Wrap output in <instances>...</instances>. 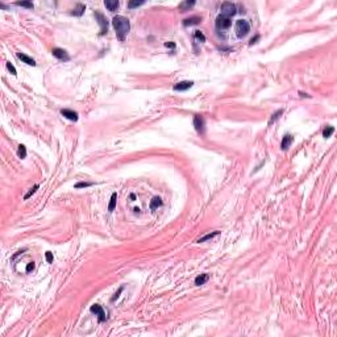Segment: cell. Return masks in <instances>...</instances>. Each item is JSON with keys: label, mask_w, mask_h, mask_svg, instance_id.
Returning <instances> with one entry per match:
<instances>
[{"label": "cell", "mask_w": 337, "mask_h": 337, "mask_svg": "<svg viewBox=\"0 0 337 337\" xmlns=\"http://www.w3.org/2000/svg\"><path fill=\"white\" fill-rule=\"evenodd\" d=\"M90 311L92 312V314H95L98 315V320H99V323H104L107 319V316H106V312H104V310L102 308V306L100 304H92L90 307Z\"/></svg>", "instance_id": "8992f818"}, {"label": "cell", "mask_w": 337, "mask_h": 337, "mask_svg": "<svg viewBox=\"0 0 337 337\" xmlns=\"http://www.w3.org/2000/svg\"><path fill=\"white\" fill-rule=\"evenodd\" d=\"M299 95L302 96V98H311V95H308V94H304V92H302V91H299Z\"/></svg>", "instance_id": "d590c367"}, {"label": "cell", "mask_w": 337, "mask_h": 337, "mask_svg": "<svg viewBox=\"0 0 337 337\" xmlns=\"http://www.w3.org/2000/svg\"><path fill=\"white\" fill-rule=\"evenodd\" d=\"M53 56L56 57L57 59H59V61H63V62H67V61H70V56H69V53L65 50V49H61V48H54L53 50Z\"/></svg>", "instance_id": "52a82bcc"}, {"label": "cell", "mask_w": 337, "mask_h": 337, "mask_svg": "<svg viewBox=\"0 0 337 337\" xmlns=\"http://www.w3.org/2000/svg\"><path fill=\"white\" fill-rule=\"evenodd\" d=\"M249 32H250V25L246 20H239V21L236 23V34L240 38L245 37Z\"/></svg>", "instance_id": "7a4b0ae2"}, {"label": "cell", "mask_w": 337, "mask_h": 337, "mask_svg": "<svg viewBox=\"0 0 337 337\" xmlns=\"http://www.w3.org/2000/svg\"><path fill=\"white\" fill-rule=\"evenodd\" d=\"M116 202H117V194H116V192H113L112 196H111L110 204H108V211H110V212H112L113 210H115V207H116Z\"/></svg>", "instance_id": "d6986e66"}, {"label": "cell", "mask_w": 337, "mask_h": 337, "mask_svg": "<svg viewBox=\"0 0 337 337\" xmlns=\"http://www.w3.org/2000/svg\"><path fill=\"white\" fill-rule=\"evenodd\" d=\"M192 86H194V82H191V81H183V82H179V83H177L174 84V91H187L188 88H191Z\"/></svg>", "instance_id": "9c48e42d"}, {"label": "cell", "mask_w": 337, "mask_h": 337, "mask_svg": "<svg viewBox=\"0 0 337 337\" xmlns=\"http://www.w3.org/2000/svg\"><path fill=\"white\" fill-rule=\"evenodd\" d=\"M24 252H25V249H24V250H20V252H17V253H16V254H15V256L12 257V260H15V258H16V257H19L20 254H23V253H24Z\"/></svg>", "instance_id": "e575fe53"}, {"label": "cell", "mask_w": 337, "mask_h": 337, "mask_svg": "<svg viewBox=\"0 0 337 337\" xmlns=\"http://www.w3.org/2000/svg\"><path fill=\"white\" fill-rule=\"evenodd\" d=\"M104 6H106V8L108 9V11H116V8L119 7V2L117 0H113V2H110V0H107V2H104Z\"/></svg>", "instance_id": "e0dca14e"}, {"label": "cell", "mask_w": 337, "mask_h": 337, "mask_svg": "<svg viewBox=\"0 0 337 337\" xmlns=\"http://www.w3.org/2000/svg\"><path fill=\"white\" fill-rule=\"evenodd\" d=\"M219 233H220L219 231H215V232H212V233H208V235H206V236H203L202 239H199L196 242H204V241H207V240H212L214 237H216Z\"/></svg>", "instance_id": "ffe728a7"}, {"label": "cell", "mask_w": 337, "mask_h": 337, "mask_svg": "<svg viewBox=\"0 0 337 337\" xmlns=\"http://www.w3.org/2000/svg\"><path fill=\"white\" fill-rule=\"evenodd\" d=\"M94 183L91 182H78L75 185V188H84V187H91Z\"/></svg>", "instance_id": "4316f807"}, {"label": "cell", "mask_w": 337, "mask_h": 337, "mask_svg": "<svg viewBox=\"0 0 337 337\" xmlns=\"http://www.w3.org/2000/svg\"><path fill=\"white\" fill-rule=\"evenodd\" d=\"M292 141H294V136H292V135H286L283 138H282V142H281L282 150H287V149H289V148L291 146Z\"/></svg>", "instance_id": "30bf717a"}, {"label": "cell", "mask_w": 337, "mask_h": 337, "mask_svg": "<svg viewBox=\"0 0 337 337\" xmlns=\"http://www.w3.org/2000/svg\"><path fill=\"white\" fill-rule=\"evenodd\" d=\"M112 24H113V28H115L119 40H121V41H123V40L125 38V36L131 31V23H129V20H128L127 17L121 16V15H116V16L112 19Z\"/></svg>", "instance_id": "6da1fadb"}, {"label": "cell", "mask_w": 337, "mask_h": 337, "mask_svg": "<svg viewBox=\"0 0 337 337\" xmlns=\"http://www.w3.org/2000/svg\"><path fill=\"white\" fill-rule=\"evenodd\" d=\"M215 25H216V29H219V31H225V29H228L232 25V19L224 16V15H219L216 17Z\"/></svg>", "instance_id": "3957f363"}, {"label": "cell", "mask_w": 337, "mask_h": 337, "mask_svg": "<svg viewBox=\"0 0 337 337\" xmlns=\"http://www.w3.org/2000/svg\"><path fill=\"white\" fill-rule=\"evenodd\" d=\"M202 21V17L199 16H192V17H188V19H185L183 20V25L185 27H191V25H196Z\"/></svg>", "instance_id": "7c38bea8"}, {"label": "cell", "mask_w": 337, "mask_h": 337, "mask_svg": "<svg viewBox=\"0 0 337 337\" xmlns=\"http://www.w3.org/2000/svg\"><path fill=\"white\" fill-rule=\"evenodd\" d=\"M258 40H260V36H256L254 38H252V40H250V42H249V44H250V45H253V44H256L257 41H258Z\"/></svg>", "instance_id": "836d02e7"}, {"label": "cell", "mask_w": 337, "mask_h": 337, "mask_svg": "<svg viewBox=\"0 0 337 337\" xmlns=\"http://www.w3.org/2000/svg\"><path fill=\"white\" fill-rule=\"evenodd\" d=\"M45 258H46V261L49 262V264H52V262H53V253L52 252H46L45 253Z\"/></svg>", "instance_id": "f546056e"}, {"label": "cell", "mask_w": 337, "mask_h": 337, "mask_svg": "<svg viewBox=\"0 0 337 337\" xmlns=\"http://www.w3.org/2000/svg\"><path fill=\"white\" fill-rule=\"evenodd\" d=\"M142 4H144L142 0H141V2H129V3H128V8H129V9H133V8L141 7Z\"/></svg>", "instance_id": "83f0119b"}, {"label": "cell", "mask_w": 337, "mask_h": 337, "mask_svg": "<svg viewBox=\"0 0 337 337\" xmlns=\"http://www.w3.org/2000/svg\"><path fill=\"white\" fill-rule=\"evenodd\" d=\"M17 154H19V157L21 158H25L27 157V148L24 146V145H19V152H17Z\"/></svg>", "instance_id": "603a6c76"}, {"label": "cell", "mask_w": 337, "mask_h": 337, "mask_svg": "<svg viewBox=\"0 0 337 337\" xmlns=\"http://www.w3.org/2000/svg\"><path fill=\"white\" fill-rule=\"evenodd\" d=\"M162 204H163V203H162V199H161V198H158V196H154V198H153V199H152V202H150L149 207H150V210H152V211H154L156 208L161 207Z\"/></svg>", "instance_id": "9a60e30c"}, {"label": "cell", "mask_w": 337, "mask_h": 337, "mask_svg": "<svg viewBox=\"0 0 337 337\" xmlns=\"http://www.w3.org/2000/svg\"><path fill=\"white\" fill-rule=\"evenodd\" d=\"M195 6V2L194 0H186V2H182L179 4V9H181V12H186V11H190V8H192Z\"/></svg>", "instance_id": "5bb4252c"}, {"label": "cell", "mask_w": 337, "mask_h": 337, "mask_svg": "<svg viewBox=\"0 0 337 337\" xmlns=\"http://www.w3.org/2000/svg\"><path fill=\"white\" fill-rule=\"evenodd\" d=\"M282 113H283V110H278V111H277L275 113H273V116H271V119H270L269 124H271L273 121H275V120H278V119H279V116L282 115Z\"/></svg>", "instance_id": "484cf974"}, {"label": "cell", "mask_w": 337, "mask_h": 337, "mask_svg": "<svg viewBox=\"0 0 337 337\" xmlns=\"http://www.w3.org/2000/svg\"><path fill=\"white\" fill-rule=\"evenodd\" d=\"M237 12L236 4H233L232 2H224L221 4V15H224L227 17H232L235 16Z\"/></svg>", "instance_id": "277c9868"}, {"label": "cell", "mask_w": 337, "mask_h": 337, "mask_svg": "<svg viewBox=\"0 0 337 337\" xmlns=\"http://www.w3.org/2000/svg\"><path fill=\"white\" fill-rule=\"evenodd\" d=\"M61 115L65 116L66 119H69V120H71V121H77L78 120V113L75 111H73V110H62L61 111Z\"/></svg>", "instance_id": "8fae6325"}, {"label": "cell", "mask_w": 337, "mask_h": 337, "mask_svg": "<svg viewBox=\"0 0 337 337\" xmlns=\"http://www.w3.org/2000/svg\"><path fill=\"white\" fill-rule=\"evenodd\" d=\"M7 69H8L9 71H11L12 75H16V74H17V73H16V69H15V66L12 65L11 62H7Z\"/></svg>", "instance_id": "f1b7e54d"}, {"label": "cell", "mask_w": 337, "mask_h": 337, "mask_svg": "<svg viewBox=\"0 0 337 337\" xmlns=\"http://www.w3.org/2000/svg\"><path fill=\"white\" fill-rule=\"evenodd\" d=\"M15 4H16V6H19V7H25V8H28V9H33V7H34L32 2H16Z\"/></svg>", "instance_id": "7402d4cb"}, {"label": "cell", "mask_w": 337, "mask_h": 337, "mask_svg": "<svg viewBox=\"0 0 337 337\" xmlns=\"http://www.w3.org/2000/svg\"><path fill=\"white\" fill-rule=\"evenodd\" d=\"M131 200H136V195L135 194H131Z\"/></svg>", "instance_id": "8d00e7d4"}, {"label": "cell", "mask_w": 337, "mask_h": 337, "mask_svg": "<svg viewBox=\"0 0 337 337\" xmlns=\"http://www.w3.org/2000/svg\"><path fill=\"white\" fill-rule=\"evenodd\" d=\"M194 37H195V40H198V41H200V42H206V37H204V34H203L200 31H195V32H194Z\"/></svg>", "instance_id": "cb8c5ba5"}, {"label": "cell", "mask_w": 337, "mask_h": 337, "mask_svg": "<svg viewBox=\"0 0 337 337\" xmlns=\"http://www.w3.org/2000/svg\"><path fill=\"white\" fill-rule=\"evenodd\" d=\"M123 290H124V287H120V289H119V291H117L116 294H115V296H113V298H112V302H113V300H116V299L119 298V295H120V292H121Z\"/></svg>", "instance_id": "1f68e13d"}, {"label": "cell", "mask_w": 337, "mask_h": 337, "mask_svg": "<svg viewBox=\"0 0 337 337\" xmlns=\"http://www.w3.org/2000/svg\"><path fill=\"white\" fill-rule=\"evenodd\" d=\"M333 132H335V128L331 127V125H328L327 128H324V131H323V137L328 138V137H331L332 135H333Z\"/></svg>", "instance_id": "44dd1931"}, {"label": "cell", "mask_w": 337, "mask_h": 337, "mask_svg": "<svg viewBox=\"0 0 337 337\" xmlns=\"http://www.w3.org/2000/svg\"><path fill=\"white\" fill-rule=\"evenodd\" d=\"M95 17L98 20L99 25H100V36H103V34H106L108 32V20L100 12H95Z\"/></svg>", "instance_id": "5b68a950"}, {"label": "cell", "mask_w": 337, "mask_h": 337, "mask_svg": "<svg viewBox=\"0 0 337 337\" xmlns=\"http://www.w3.org/2000/svg\"><path fill=\"white\" fill-rule=\"evenodd\" d=\"M207 281H208V274H200V275H198L196 278H195V285L196 286H202V285H204Z\"/></svg>", "instance_id": "ac0fdd59"}, {"label": "cell", "mask_w": 337, "mask_h": 337, "mask_svg": "<svg viewBox=\"0 0 337 337\" xmlns=\"http://www.w3.org/2000/svg\"><path fill=\"white\" fill-rule=\"evenodd\" d=\"M17 58L21 59V62L27 63V65H29V66H36V61H34L32 57H28V56H25V54H23V53H17Z\"/></svg>", "instance_id": "4fadbf2b"}, {"label": "cell", "mask_w": 337, "mask_h": 337, "mask_svg": "<svg viewBox=\"0 0 337 337\" xmlns=\"http://www.w3.org/2000/svg\"><path fill=\"white\" fill-rule=\"evenodd\" d=\"M194 127H195V129L199 135H203V133H204V119H203L202 116L196 115L194 117Z\"/></svg>", "instance_id": "ba28073f"}, {"label": "cell", "mask_w": 337, "mask_h": 337, "mask_svg": "<svg viewBox=\"0 0 337 337\" xmlns=\"http://www.w3.org/2000/svg\"><path fill=\"white\" fill-rule=\"evenodd\" d=\"M165 46L166 48H170V49H175V44L174 42H165Z\"/></svg>", "instance_id": "d6a6232c"}, {"label": "cell", "mask_w": 337, "mask_h": 337, "mask_svg": "<svg viewBox=\"0 0 337 337\" xmlns=\"http://www.w3.org/2000/svg\"><path fill=\"white\" fill-rule=\"evenodd\" d=\"M33 269H34V262L32 261V262H29V264H28V266H27V271L29 273V271H32Z\"/></svg>", "instance_id": "4dcf8cb0"}, {"label": "cell", "mask_w": 337, "mask_h": 337, "mask_svg": "<svg viewBox=\"0 0 337 337\" xmlns=\"http://www.w3.org/2000/svg\"><path fill=\"white\" fill-rule=\"evenodd\" d=\"M38 187H40L38 185H34V186H33V187L31 188V190L28 191V194H27L25 196H24V199H25V200H27V199H29V198H31V196H32V195L34 194V192H36V191L38 190Z\"/></svg>", "instance_id": "d4e9b609"}, {"label": "cell", "mask_w": 337, "mask_h": 337, "mask_svg": "<svg viewBox=\"0 0 337 337\" xmlns=\"http://www.w3.org/2000/svg\"><path fill=\"white\" fill-rule=\"evenodd\" d=\"M84 11H86V7L83 6V4H77V7L73 9V12L71 15H74V16H82V15L84 13Z\"/></svg>", "instance_id": "2e32d148"}]
</instances>
